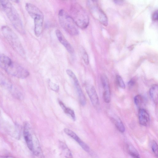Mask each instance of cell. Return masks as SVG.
<instances>
[{"instance_id":"cell-1","label":"cell","mask_w":158,"mask_h":158,"mask_svg":"<svg viewBox=\"0 0 158 158\" xmlns=\"http://www.w3.org/2000/svg\"><path fill=\"white\" fill-rule=\"evenodd\" d=\"M0 8L5 13L14 27L19 33L24 34L23 22L17 11L8 1L0 0Z\"/></svg>"},{"instance_id":"cell-2","label":"cell","mask_w":158,"mask_h":158,"mask_svg":"<svg viewBox=\"0 0 158 158\" xmlns=\"http://www.w3.org/2000/svg\"><path fill=\"white\" fill-rule=\"evenodd\" d=\"M70 16L77 26L82 29L86 28L89 23L88 15L84 8L77 3H73L70 8Z\"/></svg>"},{"instance_id":"cell-3","label":"cell","mask_w":158,"mask_h":158,"mask_svg":"<svg viewBox=\"0 0 158 158\" xmlns=\"http://www.w3.org/2000/svg\"><path fill=\"white\" fill-rule=\"evenodd\" d=\"M2 33L14 50L22 57L25 56V52L18 37L9 27L3 26L1 28Z\"/></svg>"},{"instance_id":"cell-4","label":"cell","mask_w":158,"mask_h":158,"mask_svg":"<svg viewBox=\"0 0 158 158\" xmlns=\"http://www.w3.org/2000/svg\"><path fill=\"white\" fill-rule=\"evenodd\" d=\"M58 16L60 25L67 32L73 35H76L79 34L77 26L66 11L63 9L60 10Z\"/></svg>"},{"instance_id":"cell-5","label":"cell","mask_w":158,"mask_h":158,"mask_svg":"<svg viewBox=\"0 0 158 158\" xmlns=\"http://www.w3.org/2000/svg\"><path fill=\"white\" fill-rule=\"evenodd\" d=\"M2 68L10 75L20 78H26L29 75V72L26 69L10 59Z\"/></svg>"},{"instance_id":"cell-6","label":"cell","mask_w":158,"mask_h":158,"mask_svg":"<svg viewBox=\"0 0 158 158\" xmlns=\"http://www.w3.org/2000/svg\"><path fill=\"white\" fill-rule=\"evenodd\" d=\"M85 89L94 107L97 110L100 109V104L98 97L94 87L92 85L87 84Z\"/></svg>"},{"instance_id":"cell-7","label":"cell","mask_w":158,"mask_h":158,"mask_svg":"<svg viewBox=\"0 0 158 158\" xmlns=\"http://www.w3.org/2000/svg\"><path fill=\"white\" fill-rule=\"evenodd\" d=\"M101 79L104 91L103 93V98L105 102L109 103L110 102V91L109 80L107 77L105 75L101 76Z\"/></svg>"},{"instance_id":"cell-8","label":"cell","mask_w":158,"mask_h":158,"mask_svg":"<svg viewBox=\"0 0 158 158\" xmlns=\"http://www.w3.org/2000/svg\"><path fill=\"white\" fill-rule=\"evenodd\" d=\"M23 133L27 145L29 149L32 152L33 148V137L31 133L29 125L27 122L24 123Z\"/></svg>"},{"instance_id":"cell-9","label":"cell","mask_w":158,"mask_h":158,"mask_svg":"<svg viewBox=\"0 0 158 158\" xmlns=\"http://www.w3.org/2000/svg\"><path fill=\"white\" fill-rule=\"evenodd\" d=\"M64 131L67 135L76 141L85 151L87 152H89L90 148L88 145L82 141L73 131L67 128L64 129Z\"/></svg>"},{"instance_id":"cell-10","label":"cell","mask_w":158,"mask_h":158,"mask_svg":"<svg viewBox=\"0 0 158 158\" xmlns=\"http://www.w3.org/2000/svg\"><path fill=\"white\" fill-rule=\"evenodd\" d=\"M55 33L58 40L64 46L68 52L71 54H73L74 52L73 48L65 38L60 31L56 29L55 31Z\"/></svg>"},{"instance_id":"cell-11","label":"cell","mask_w":158,"mask_h":158,"mask_svg":"<svg viewBox=\"0 0 158 158\" xmlns=\"http://www.w3.org/2000/svg\"><path fill=\"white\" fill-rule=\"evenodd\" d=\"M25 6L27 12L33 19L38 16L44 15L40 10L31 3H27L26 4Z\"/></svg>"},{"instance_id":"cell-12","label":"cell","mask_w":158,"mask_h":158,"mask_svg":"<svg viewBox=\"0 0 158 158\" xmlns=\"http://www.w3.org/2000/svg\"><path fill=\"white\" fill-rule=\"evenodd\" d=\"M138 117L139 122L141 125L147 126L149 124L150 121L149 116L145 109L142 108L139 109Z\"/></svg>"},{"instance_id":"cell-13","label":"cell","mask_w":158,"mask_h":158,"mask_svg":"<svg viewBox=\"0 0 158 158\" xmlns=\"http://www.w3.org/2000/svg\"><path fill=\"white\" fill-rule=\"evenodd\" d=\"M33 148L32 152L39 158H44V156L38 139L35 137L33 138Z\"/></svg>"},{"instance_id":"cell-14","label":"cell","mask_w":158,"mask_h":158,"mask_svg":"<svg viewBox=\"0 0 158 158\" xmlns=\"http://www.w3.org/2000/svg\"><path fill=\"white\" fill-rule=\"evenodd\" d=\"M0 85L11 92L14 88L10 81L0 71Z\"/></svg>"},{"instance_id":"cell-15","label":"cell","mask_w":158,"mask_h":158,"mask_svg":"<svg viewBox=\"0 0 158 158\" xmlns=\"http://www.w3.org/2000/svg\"><path fill=\"white\" fill-rule=\"evenodd\" d=\"M78 94L80 103L82 106H85L86 103L85 97L79 82L74 83Z\"/></svg>"},{"instance_id":"cell-16","label":"cell","mask_w":158,"mask_h":158,"mask_svg":"<svg viewBox=\"0 0 158 158\" xmlns=\"http://www.w3.org/2000/svg\"><path fill=\"white\" fill-rule=\"evenodd\" d=\"M59 146L63 154L66 158H73L71 151L66 144L60 141Z\"/></svg>"},{"instance_id":"cell-17","label":"cell","mask_w":158,"mask_h":158,"mask_svg":"<svg viewBox=\"0 0 158 158\" xmlns=\"http://www.w3.org/2000/svg\"><path fill=\"white\" fill-rule=\"evenodd\" d=\"M149 94L153 101L155 103L158 102V86L157 85H153L149 90Z\"/></svg>"},{"instance_id":"cell-18","label":"cell","mask_w":158,"mask_h":158,"mask_svg":"<svg viewBox=\"0 0 158 158\" xmlns=\"http://www.w3.org/2000/svg\"><path fill=\"white\" fill-rule=\"evenodd\" d=\"M127 149L129 154L134 158H140L139 153L135 147L131 144H127Z\"/></svg>"},{"instance_id":"cell-19","label":"cell","mask_w":158,"mask_h":158,"mask_svg":"<svg viewBox=\"0 0 158 158\" xmlns=\"http://www.w3.org/2000/svg\"><path fill=\"white\" fill-rule=\"evenodd\" d=\"M112 120L118 130L121 133L124 132L125 130V127L121 120L119 118H112Z\"/></svg>"},{"instance_id":"cell-20","label":"cell","mask_w":158,"mask_h":158,"mask_svg":"<svg viewBox=\"0 0 158 158\" xmlns=\"http://www.w3.org/2000/svg\"><path fill=\"white\" fill-rule=\"evenodd\" d=\"M59 103L60 105L64 112L66 114L70 116L73 120L75 121L76 120V116L73 110L69 108L66 107L61 101H59Z\"/></svg>"},{"instance_id":"cell-21","label":"cell","mask_w":158,"mask_h":158,"mask_svg":"<svg viewBox=\"0 0 158 158\" xmlns=\"http://www.w3.org/2000/svg\"><path fill=\"white\" fill-rule=\"evenodd\" d=\"M98 13L99 19L100 22L103 25L107 26L108 25V20L106 15L101 9H99Z\"/></svg>"},{"instance_id":"cell-22","label":"cell","mask_w":158,"mask_h":158,"mask_svg":"<svg viewBox=\"0 0 158 158\" xmlns=\"http://www.w3.org/2000/svg\"><path fill=\"white\" fill-rule=\"evenodd\" d=\"M80 53L85 63L87 65L89 63V60L88 54L85 49L82 47L80 49Z\"/></svg>"},{"instance_id":"cell-23","label":"cell","mask_w":158,"mask_h":158,"mask_svg":"<svg viewBox=\"0 0 158 158\" xmlns=\"http://www.w3.org/2000/svg\"><path fill=\"white\" fill-rule=\"evenodd\" d=\"M134 101L136 106L139 109L141 108L143 103V99L142 97L140 95H137L135 97Z\"/></svg>"},{"instance_id":"cell-24","label":"cell","mask_w":158,"mask_h":158,"mask_svg":"<svg viewBox=\"0 0 158 158\" xmlns=\"http://www.w3.org/2000/svg\"><path fill=\"white\" fill-rule=\"evenodd\" d=\"M116 80L118 85L121 88L124 89L125 85L122 77L119 75H117L116 77Z\"/></svg>"},{"instance_id":"cell-25","label":"cell","mask_w":158,"mask_h":158,"mask_svg":"<svg viewBox=\"0 0 158 158\" xmlns=\"http://www.w3.org/2000/svg\"><path fill=\"white\" fill-rule=\"evenodd\" d=\"M151 148L153 152L155 155L158 156V145L156 142L155 140H153L152 142Z\"/></svg>"},{"instance_id":"cell-26","label":"cell","mask_w":158,"mask_h":158,"mask_svg":"<svg viewBox=\"0 0 158 158\" xmlns=\"http://www.w3.org/2000/svg\"><path fill=\"white\" fill-rule=\"evenodd\" d=\"M66 72L67 74L72 78L73 82L78 81L76 76L71 70L68 69L66 70Z\"/></svg>"},{"instance_id":"cell-27","label":"cell","mask_w":158,"mask_h":158,"mask_svg":"<svg viewBox=\"0 0 158 158\" xmlns=\"http://www.w3.org/2000/svg\"><path fill=\"white\" fill-rule=\"evenodd\" d=\"M50 88L53 91L56 92L58 91L59 90V86L56 84L51 82L50 81L48 82Z\"/></svg>"},{"instance_id":"cell-28","label":"cell","mask_w":158,"mask_h":158,"mask_svg":"<svg viewBox=\"0 0 158 158\" xmlns=\"http://www.w3.org/2000/svg\"><path fill=\"white\" fill-rule=\"evenodd\" d=\"M136 83V80L134 78L131 79L128 83L129 88L131 89L135 85Z\"/></svg>"},{"instance_id":"cell-29","label":"cell","mask_w":158,"mask_h":158,"mask_svg":"<svg viewBox=\"0 0 158 158\" xmlns=\"http://www.w3.org/2000/svg\"><path fill=\"white\" fill-rule=\"evenodd\" d=\"M152 18L153 20L157 21L158 20V11H156L152 15Z\"/></svg>"},{"instance_id":"cell-30","label":"cell","mask_w":158,"mask_h":158,"mask_svg":"<svg viewBox=\"0 0 158 158\" xmlns=\"http://www.w3.org/2000/svg\"><path fill=\"white\" fill-rule=\"evenodd\" d=\"M114 3L118 4H122L123 2V1H114Z\"/></svg>"},{"instance_id":"cell-31","label":"cell","mask_w":158,"mask_h":158,"mask_svg":"<svg viewBox=\"0 0 158 158\" xmlns=\"http://www.w3.org/2000/svg\"><path fill=\"white\" fill-rule=\"evenodd\" d=\"M1 158H15L13 157H12L11 156H3L1 157Z\"/></svg>"},{"instance_id":"cell-32","label":"cell","mask_w":158,"mask_h":158,"mask_svg":"<svg viewBox=\"0 0 158 158\" xmlns=\"http://www.w3.org/2000/svg\"><path fill=\"white\" fill-rule=\"evenodd\" d=\"M0 115H1V111H0Z\"/></svg>"}]
</instances>
